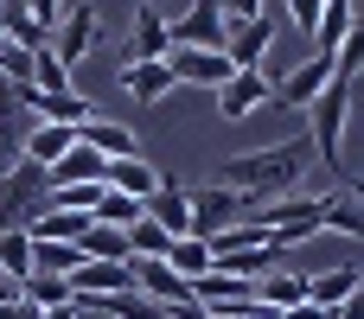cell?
Listing matches in <instances>:
<instances>
[{"label":"cell","mask_w":364,"mask_h":319,"mask_svg":"<svg viewBox=\"0 0 364 319\" xmlns=\"http://www.w3.org/2000/svg\"><path fill=\"white\" fill-rule=\"evenodd\" d=\"M320 13H326V0H288V26L307 32V38L320 32Z\"/></svg>","instance_id":"obj_39"},{"label":"cell","mask_w":364,"mask_h":319,"mask_svg":"<svg viewBox=\"0 0 364 319\" xmlns=\"http://www.w3.org/2000/svg\"><path fill=\"white\" fill-rule=\"evenodd\" d=\"M0 38H13V45H26V51H38V45H51V32L26 13V6H13V0H0Z\"/></svg>","instance_id":"obj_29"},{"label":"cell","mask_w":364,"mask_h":319,"mask_svg":"<svg viewBox=\"0 0 364 319\" xmlns=\"http://www.w3.org/2000/svg\"><path fill=\"white\" fill-rule=\"evenodd\" d=\"M90 256H83V243H45V237H32V269H45V275H64L70 281V269H83Z\"/></svg>","instance_id":"obj_27"},{"label":"cell","mask_w":364,"mask_h":319,"mask_svg":"<svg viewBox=\"0 0 364 319\" xmlns=\"http://www.w3.org/2000/svg\"><path fill=\"white\" fill-rule=\"evenodd\" d=\"M211 319H282V313L262 307V301H243V307H224V313H211Z\"/></svg>","instance_id":"obj_42"},{"label":"cell","mask_w":364,"mask_h":319,"mask_svg":"<svg viewBox=\"0 0 364 319\" xmlns=\"http://www.w3.org/2000/svg\"><path fill=\"white\" fill-rule=\"evenodd\" d=\"M211 262H218V256H211V243H205V237H173V249H166V269H173V275H186V281H198Z\"/></svg>","instance_id":"obj_28"},{"label":"cell","mask_w":364,"mask_h":319,"mask_svg":"<svg viewBox=\"0 0 364 319\" xmlns=\"http://www.w3.org/2000/svg\"><path fill=\"white\" fill-rule=\"evenodd\" d=\"M346 115H352V77H339V70H333L326 96L307 109V141H314V160H320L326 173H339V166H346V153H339V141H346Z\"/></svg>","instance_id":"obj_2"},{"label":"cell","mask_w":364,"mask_h":319,"mask_svg":"<svg viewBox=\"0 0 364 319\" xmlns=\"http://www.w3.org/2000/svg\"><path fill=\"white\" fill-rule=\"evenodd\" d=\"M45 185H109V160L96 153V147H70L58 166H45Z\"/></svg>","instance_id":"obj_15"},{"label":"cell","mask_w":364,"mask_h":319,"mask_svg":"<svg viewBox=\"0 0 364 319\" xmlns=\"http://www.w3.org/2000/svg\"><path fill=\"white\" fill-rule=\"evenodd\" d=\"M26 13H32V19H38L45 32H51V26L64 19V0H26Z\"/></svg>","instance_id":"obj_40"},{"label":"cell","mask_w":364,"mask_h":319,"mask_svg":"<svg viewBox=\"0 0 364 319\" xmlns=\"http://www.w3.org/2000/svg\"><path fill=\"white\" fill-rule=\"evenodd\" d=\"M147 217V205L141 198H128V192H109L102 185V205H96V224H115V230H134Z\"/></svg>","instance_id":"obj_31"},{"label":"cell","mask_w":364,"mask_h":319,"mask_svg":"<svg viewBox=\"0 0 364 319\" xmlns=\"http://www.w3.org/2000/svg\"><path fill=\"white\" fill-rule=\"evenodd\" d=\"M83 256H90V262H128V230H115V224H90Z\"/></svg>","instance_id":"obj_32"},{"label":"cell","mask_w":364,"mask_h":319,"mask_svg":"<svg viewBox=\"0 0 364 319\" xmlns=\"http://www.w3.org/2000/svg\"><path fill=\"white\" fill-rule=\"evenodd\" d=\"M13 6H26V0H13Z\"/></svg>","instance_id":"obj_48"},{"label":"cell","mask_w":364,"mask_h":319,"mask_svg":"<svg viewBox=\"0 0 364 319\" xmlns=\"http://www.w3.org/2000/svg\"><path fill=\"white\" fill-rule=\"evenodd\" d=\"M166 70H173V83H192V90H224L237 77L230 51H218V45H173Z\"/></svg>","instance_id":"obj_4"},{"label":"cell","mask_w":364,"mask_h":319,"mask_svg":"<svg viewBox=\"0 0 364 319\" xmlns=\"http://www.w3.org/2000/svg\"><path fill=\"white\" fill-rule=\"evenodd\" d=\"M0 275H13V281L32 275V237L26 230H0Z\"/></svg>","instance_id":"obj_34"},{"label":"cell","mask_w":364,"mask_h":319,"mask_svg":"<svg viewBox=\"0 0 364 319\" xmlns=\"http://www.w3.org/2000/svg\"><path fill=\"white\" fill-rule=\"evenodd\" d=\"M13 102L19 109H32L38 121H64V128H77V121H90L96 109H90V96H77V90H13Z\"/></svg>","instance_id":"obj_11"},{"label":"cell","mask_w":364,"mask_h":319,"mask_svg":"<svg viewBox=\"0 0 364 319\" xmlns=\"http://www.w3.org/2000/svg\"><path fill=\"white\" fill-rule=\"evenodd\" d=\"M192 301L205 307V313H224V307H243V301H256V281H243V275H230V269H205L198 281H192Z\"/></svg>","instance_id":"obj_14"},{"label":"cell","mask_w":364,"mask_h":319,"mask_svg":"<svg viewBox=\"0 0 364 319\" xmlns=\"http://www.w3.org/2000/svg\"><path fill=\"white\" fill-rule=\"evenodd\" d=\"M333 70H339V77H358V70H364V19L346 32V45L333 51Z\"/></svg>","instance_id":"obj_38"},{"label":"cell","mask_w":364,"mask_h":319,"mask_svg":"<svg viewBox=\"0 0 364 319\" xmlns=\"http://www.w3.org/2000/svg\"><path fill=\"white\" fill-rule=\"evenodd\" d=\"M32 90H70V70L51 58V45H38V51H32Z\"/></svg>","instance_id":"obj_37"},{"label":"cell","mask_w":364,"mask_h":319,"mask_svg":"<svg viewBox=\"0 0 364 319\" xmlns=\"http://www.w3.org/2000/svg\"><path fill=\"white\" fill-rule=\"evenodd\" d=\"M70 147H77V128H64V121H38V128L19 141V160H32V166H58Z\"/></svg>","instance_id":"obj_18"},{"label":"cell","mask_w":364,"mask_h":319,"mask_svg":"<svg viewBox=\"0 0 364 319\" xmlns=\"http://www.w3.org/2000/svg\"><path fill=\"white\" fill-rule=\"evenodd\" d=\"M45 192H51V185H45V166L13 160V166L0 173V230H26V217L38 211Z\"/></svg>","instance_id":"obj_3"},{"label":"cell","mask_w":364,"mask_h":319,"mask_svg":"<svg viewBox=\"0 0 364 319\" xmlns=\"http://www.w3.org/2000/svg\"><path fill=\"white\" fill-rule=\"evenodd\" d=\"M211 96H218V115H224V121H250L262 102H275V83H269L262 70H237V77H230L224 90H211Z\"/></svg>","instance_id":"obj_10"},{"label":"cell","mask_w":364,"mask_h":319,"mask_svg":"<svg viewBox=\"0 0 364 319\" xmlns=\"http://www.w3.org/2000/svg\"><path fill=\"white\" fill-rule=\"evenodd\" d=\"M326 83H333V58H320V51H314V58H301L294 70H282V77H275V102H288V109H301V115H307V109L326 96Z\"/></svg>","instance_id":"obj_6"},{"label":"cell","mask_w":364,"mask_h":319,"mask_svg":"<svg viewBox=\"0 0 364 319\" xmlns=\"http://www.w3.org/2000/svg\"><path fill=\"white\" fill-rule=\"evenodd\" d=\"M269 45H275V19H269V13L230 26V38H224V51H230L237 70H262V64H269Z\"/></svg>","instance_id":"obj_13"},{"label":"cell","mask_w":364,"mask_h":319,"mask_svg":"<svg viewBox=\"0 0 364 319\" xmlns=\"http://www.w3.org/2000/svg\"><path fill=\"white\" fill-rule=\"evenodd\" d=\"M173 38H166V13L160 6H134V38H128V64L134 58H166Z\"/></svg>","instance_id":"obj_21"},{"label":"cell","mask_w":364,"mask_h":319,"mask_svg":"<svg viewBox=\"0 0 364 319\" xmlns=\"http://www.w3.org/2000/svg\"><path fill=\"white\" fill-rule=\"evenodd\" d=\"M320 230L364 243V211H358V198H320Z\"/></svg>","instance_id":"obj_30"},{"label":"cell","mask_w":364,"mask_h":319,"mask_svg":"<svg viewBox=\"0 0 364 319\" xmlns=\"http://www.w3.org/2000/svg\"><path fill=\"white\" fill-rule=\"evenodd\" d=\"M45 319H83V313H77V301H64V307H45Z\"/></svg>","instance_id":"obj_45"},{"label":"cell","mask_w":364,"mask_h":319,"mask_svg":"<svg viewBox=\"0 0 364 319\" xmlns=\"http://www.w3.org/2000/svg\"><path fill=\"white\" fill-rule=\"evenodd\" d=\"M358 26V0H326V13H320V32H314V51L320 58H333L339 45H346V32Z\"/></svg>","instance_id":"obj_26"},{"label":"cell","mask_w":364,"mask_h":319,"mask_svg":"<svg viewBox=\"0 0 364 319\" xmlns=\"http://www.w3.org/2000/svg\"><path fill=\"white\" fill-rule=\"evenodd\" d=\"M205 243H211V256H237V249H262V243H275V237H269V224H262V217H237V224L211 230Z\"/></svg>","instance_id":"obj_25"},{"label":"cell","mask_w":364,"mask_h":319,"mask_svg":"<svg viewBox=\"0 0 364 319\" xmlns=\"http://www.w3.org/2000/svg\"><path fill=\"white\" fill-rule=\"evenodd\" d=\"M166 249H173V237H166L154 217H141V224L128 230V256H154V262H166Z\"/></svg>","instance_id":"obj_35"},{"label":"cell","mask_w":364,"mask_h":319,"mask_svg":"<svg viewBox=\"0 0 364 319\" xmlns=\"http://www.w3.org/2000/svg\"><path fill=\"white\" fill-rule=\"evenodd\" d=\"M256 301L275 307V313H288V307L307 301V275H301V269H269V275L256 281Z\"/></svg>","instance_id":"obj_23"},{"label":"cell","mask_w":364,"mask_h":319,"mask_svg":"<svg viewBox=\"0 0 364 319\" xmlns=\"http://www.w3.org/2000/svg\"><path fill=\"white\" fill-rule=\"evenodd\" d=\"M128 269H134V294H147V301H160V307H192V281L173 275L166 262H154V256H128Z\"/></svg>","instance_id":"obj_12"},{"label":"cell","mask_w":364,"mask_h":319,"mask_svg":"<svg viewBox=\"0 0 364 319\" xmlns=\"http://www.w3.org/2000/svg\"><path fill=\"white\" fill-rule=\"evenodd\" d=\"M358 288H364V269H358V262L307 269V301H320V307H339V301H352Z\"/></svg>","instance_id":"obj_16"},{"label":"cell","mask_w":364,"mask_h":319,"mask_svg":"<svg viewBox=\"0 0 364 319\" xmlns=\"http://www.w3.org/2000/svg\"><path fill=\"white\" fill-rule=\"evenodd\" d=\"M358 211H364V192H358Z\"/></svg>","instance_id":"obj_47"},{"label":"cell","mask_w":364,"mask_h":319,"mask_svg":"<svg viewBox=\"0 0 364 319\" xmlns=\"http://www.w3.org/2000/svg\"><path fill=\"white\" fill-rule=\"evenodd\" d=\"M0 83H6V90H26V83H32V51L13 45V38H0Z\"/></svg>","instance_id":"obj_36"},{"label":"cell","mask_w":364,"mask_h":319,"mask_svg":"<svg viewBox=\"0 0 364 319\" xmlns=\"http://www.w3.org/2000/svg\"><path fill=\"white\" fill-rule=\"evenodd\" d=\"M122 90H128L134 102H160V96L173 90L166 58H134V64H122Z\"/></svg>","instance_id":"obj_19"},{"label":"cell","mask_w":364,"mask_h":319,"mask_svg":"<svg viewBox=\"0 0 364 319\" xmlns=\"http://www.w3.org/2000/svg\"><path fill=\"white\" fill-rule=\"evenodd\" d=\"M218 6H224V26H243V19L262 13V0H218Z\"/></svg>","instance_id":"obj_41"},{"label":"cell","mask_w":364,"mask_h":319,"mask_svg":"<svg viewBox=\"0 0 364 319\" xmlns=\"http://www.w3.org/2000/svg\"><path fill=\"white\" fill-rule=\"evenodd\" d=\"M77 141L96 147L102 160H134V153H141V147H134V128H128V121H102V115L77 121Z\"/></svg>","instance_id":"obj_17"},{"label":"cell","mask_w":364,"mask_h":319,"mask_svg":"<svg viewBox=\"0 0 364 319\" xmlns=\"http://www.w3.org/2000/svg\"><path fill=\"white\" fill-rule=\"evenodd\" d=\"M333 319H364V288L352 294V301H339V307H333Z\"/></svg>","instance_id":"obj_44"},{"label":"cell","mask_w":364,"mask_h":319,"mask_svg":"<svg viewBox=\"0 0 364 319\" xmlns=\"http://www.w3.org/2000/svg\"><path fill=\"white\" fill-rule=\"evenodd\" d=\"M19 294H26L32 307H64V301H70V281H64V275H45V269H32V275L19 281Z\"/></svg>","instance_id":"obj_33"},{"label":"cell","mask_w":364,"mask_h":319,"mask_svg":"<svg viewBox=\"0 0 364 319\" xmlns=\"http://www.w3.org/2000/svg\"><path fill=\"white\" fill-rule=\"evenodd\" d=\"M307 166H314V141H307V134H294V141H275V147H256V153L224 160V179H218V185L243 192V198L262 211L269 198H288V192L301 185V173H307Z\"/></svg>","instance_id":"obj_1"},{"label":"cell","mask_w":364,"mask_h":319,"mask_svg":"<svg viewBox=\"0 0 364 319\" xmlns=\"http://www.w3.org/2000/svg\"><path fill=\"white\" fill-rule=\"evenodd\" d=\"M186 198H192V237H211V230H224V224H237L250 211V198L230 192V185H198Z\"/></svg>","instance_id":"obj_8"},{"label":"cell","mask_w":364,"mask_h":319,"mask_svg":"<svg viewBox=\"0 0 364 319\" xmlns=\"http://www.w3.org/2000/svg\"><path fill=\"white\" fill-rule=\"evenodd\" d=\"M83 319H109V313H83Z\"/></svg>","instance_id":"obj_46"},{"label":"cell","mask_w":364,"mask_h":319,"mask_svg":"<svg viewBox=\"0 0 364 319\" xmlns=\"http://www.w3.org/2000/svg\"><path fill=\"white\" fill-rule=\"evenodd\" d=\"M256 217L269 224L275 249H301V243H314V237H320V198H269Z\"/></svg>","instance_id":"obj_5"},{"label":"cell","mask_w":364,"mask_h":319,"mask_svg":"<svg viewBox=\"0 0 364 319\" xmlns=\"http://www.w3.org/2000/svg\"><path fill=\"white\" fill-rule=\"evenodd\" d=\"M128 288H134L128 262H83V269H70V294H128Z\"/></svg>","instance_id":"obj_20"},{"label":"cell","mask_w":364,"mask_h":319,"mask_svg":"<svg viewBox=\"0 0 364 319\" xmlns=\"http://www.w3.org/2000/svg\"><path fill=\"white\" fill-rule=\"evenodd\" d=\"M282 319H333V307H320V301H301V307H288Z\"/></svg>","instance_id":"obj_43"},{"label":"cell","mask_w":364,"mask_h":319,"mask_svg":"<svg viewBox=\"0 0 364 319\" xmlns=\"http://www.w3.org/2000/svg\"><path fill=\"white\" fill-rule=\"evenodd\" d=\"M96 38H102V26H96V6H70V13L51 26V58L70 70V64H83V58L96 51Z\"/></svg>","instance_id":"obj_7"},{"label":"cell","mask_w":364,"mask_h":319,"mask_svg":"<svg viewBox=\"0 0 364 319\" xmlns=\"http://www.w3.org/2000/svg\"><path fill=\"white\" fill-rule=\"evenodd\" d=\"M166 38H173V45H218V51H224V38H230L224 6H218V0H192L179 19H166Z\"/></svg>","instance_id":"obj_9"},{"label":"cell","mask_w":364,"mask_h":319,"mask_svg":"<svg viewBox=\"0 0 364 319\" xmlns=\"http://www.w3.org/2000/svg\"><path fill=\"white\" fill-rule=\"evenodd\" d=\"M160 185H166V179H160L141 153H134V160H109V192H128V198H141V205H147Z\"/></svg>","instance_id":"obj_22"},{"label":"cell","mask_w":364,"mask_h":319,"mask_svg":"<svg viewBox=\"0 0 364 319\" xmlns=\"http://www.w3.org/2000/svg\"><path fill=\"white\" fill-rule=\"evenodd\" d=\"M147 217H154L166 237H192V198L173 192V185H160V192L147 198Z\"/></svg>","instance_id":"obj_24"}]
</instances>
